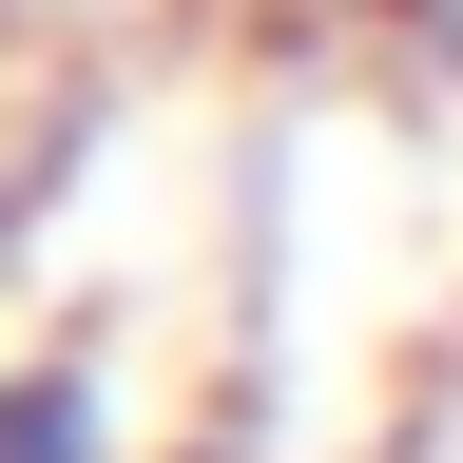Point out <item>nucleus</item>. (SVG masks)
<instances>
[{"label":"nucleus","instance_id":"1","mask_svg":"<svg viewBox=\"0 0 463 463\" xmlns=\"http://www.w3.org/2000/svg\"><path fill=\"white\" fill-rule=\"evenodd\" d=\"M0 463H155L97 347H0Z\"/></svg>","mask_w":463,"mask_h":463}]
</instances>
